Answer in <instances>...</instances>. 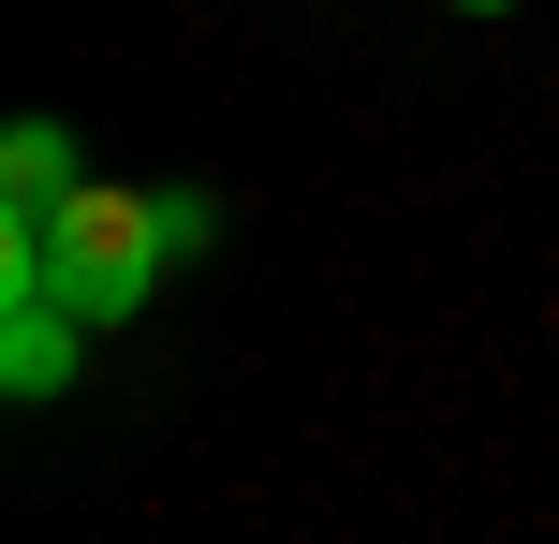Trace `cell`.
Masks as SVG:
<instances>
[{"instance_id":"obj_1","label":"cell","mask_w":559,"mask_h":544,"mask_svg":"<svg viewBox=\"0 0 559 544\" xmlns=\"http://www.w3.org/2000/svg\"><path fill=\"white\" fill-rule=\"evenodd\" d=\"M206 235H222V206H206V192H118V177H74L59 206H15L0 251L45 265V280L88 310V339H104V324H133L147 294L206 251Z\"/></svg>"},{"instance_id":"obj_4","label":"cell","mask_w":559,"mask_h":544,"mask_svg":"<svg viewBox=\"0 0 559 544\" xmlns=\"http://www.w3.org/2000/svg\"><path fill=\"white\" fill-rule=\"evenodd\" d=\"M472 15H501V0H472Z\"/></svg>"},{"instance_id":"obj_2","label":"cell","mask_w":559,"mask_h":544,"mask_svg":"<svg viewBox=\"0 0 559 544\" xmlns=\"http://www.w3.org/2000/svg\"><path fill=\"white\" fill-rule=\"evenodd\" d=\"M74 339H88V310L45 280V265L0 251V383H15V398H59V383H74Z\"/></svg>"},{"instance_id":"obj_3","label":"cell","mask_w":559,"mask_h":544,"mask_svg":"<svg viewBox=\"0 0 559 544\" xmlns=\"http://www.w3.org/2000/svg\"><path fill=\"white\" fill-rule=\"evenodd\" d=\"M74 133H59V118H15V133H0V192H15V206H59V192H74Z\"/></svg>"}]
</instances>
